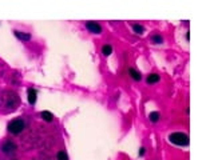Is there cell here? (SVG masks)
Here are the masks:
<instances>
[{"label":"cell","mask_w":214,"mask_h":160,"mask_svg":"<svg viewBox=\"0 0 214 160\" xmlns=\"http://www.w3.org/2000/svg\"><path fill=\"white\" fill-rule=\"evenodd\" d=\"M169 140L170 143L175 145H182V147H186L189 145V136L183 132H174L169 135Z\"/></svg>","instance_id":"6da1fadb"},{"label":"cell","mask_w":214,"mask_h":160,"mask_svg":"<svg viewBox=\"0 0 214 160\" xmlns=\"http://www.w3.org/2000/svg\"><path fill=\"white\" fill-rule=\"evenodd\" d=\"M25 128V123L23 119H13L12 121L8 123V132L13 133V135H19L23 132V130Z\"/></svg>","instance_id":"7a4b0ae2"},{"label":"cell","mask_w":214,"mask_h":160,"mask_svg":"<svg viewBox=\"0 0 214 160\" xmlns=\"http://www.w3.org/2000/svg\"><path fill=\"white\" fill-rule=\"evenodd\" d=\"M16 150H18V147H16V144L13 141H5L4 144H3L1 147V151L4 153H7V155H13V153L16 152Z\"/></svg>","instance_id":"3957f363"},{"label":"cell","mask_w":214,"mask_h":160,"mask_svg":"<svg viewBox=\"0 0 214 160\" xmlns=\"http://www.w3.org/2000/svg\"><path fill=\"white\" fill-rule=\"evenodd\" d=\"M86 28H87L90 32H92V33H101L102 32V27L98 24V23H95V21L86 23Z\"/></svg>","instance_id":"277c9868"},{"label":"cell","mask_w":214,"mask_h":160,"mask_svg":"<svg viewBox=\"0 0 214 160\" xmlns=\"http://www.w3.org/2000/svg\"><path fill=\"white\" fill-rule=\"evenodd\" d=\"M27 95H28V103H30L31 105H34L36 103V98H38V92H36V90H34V88H28Z\"/></svg>","instance_id":"5b68a950"},{"label":"cell","mask_w":214,"mask_h":160,"mask_svg":"<svg viewBox=\"0 0 214 160\" xmlns=\"http://www.w3.org/2000/svg\"><path fill=\"white\" fill-rule=\"evenodd\" d=\"M13 32H15V36L19 40H23V41H30L31 40L30 33H23V32H20V31H13Z\"/></svg>","instance_id":"8992f818"},{"label":"cell","mask_w":214,"mask_h":160,"mask_svg":"<svg viewBox=\"0 0 214 160\" xmlns=\"http://www.w3.org/2000/svg\"><path fill=\"white\" fill-rule=\"evenodd\" d=\"M128 73H130V76L133 78L134 80H136V81H139V80L142 79V75H141V72H138L136 70H134V68H130L128 70Z\"/></svg>","instance_id":"52a82bcc"},{"label":"cell","mask_w":214,"mask_h":160,"mask_svg":"<svg viewBox=\"0 0 214 160\" xmlns=\"http://www.w3.org/2000/svg\"><path fill=\"white\" fill-rule=\"evenodd\" d=\"M40 116H42V119L44 120V121H52L54 120V115L50 112V111H43V112L40 113Z\"/></svg>","instance_id":"ba28073f"},{"label":"cell","mask_w":214,"mask_h":160,"mask_svg":"<svg viewBox=\"0 0 214 160\" xmlns=\"http://www.w3.org/2000/svg\"><path fill=\"white\" fill-rule=\"evenodd\" d=\"M159 75L157 73H151V75L147 76V84H154V83H158L159 81Z\"/></svg>","instance_id":"9c48e42d"},{"label":"cell","mask_w":214,"mask_h":160,"mask_svg":"<svg viewBox=\"0 0 214 160\" xmlns=\"http://www.w3.org/2000/svg\"><path fill=\"white\" fill-rule=\"evenodd\" d=\"M102 53H103L104 56H110L111 53H113V47H111L110 44H104L103 47H102Z\"/></svg>","instance_id":"30bf717a"},{"label":"cell","mask_w":214,"mask_h":160,"mask_svg":"<svg viewBox=\"0 0 214 160\" xmlns=\"http://www.w3.org/2000/svg\"><path fill=\"white\" fill-rule=\"evenodd\" d=\"M133 30L135 33H138V35H142V33H145V27L141 24H134L133 25Z\"/></svg>","instance_id":"8fae6325"},{"label":"cell","mask_w":214,"mask_h":160,"mask_svg":"<svg viewBox=\"0 0 214 160\" xmlns=\"http://www.w3.org/2000/svg\"><path fill=\"white\" fill-rule=\"evenodd\" d=\"M159 118H161V115H159L158 112H150V115H149L150 121H153V123H157L159 120Z\"/></svg>","instance_id":"7c38bea8"},{"label":"cell","mask_w":214,"mask_h":160,"mask_svg":"<svg viewBox=\"0 0 214 160\" xmlns=\"http://www.w3.org/2000/svg\"><path fill=\"white\" fill-rule=\"evenodd\" d=\"M151 40H153V43H155V44H162V43H163V38H162L161 35H154L153 38H151Z\"/></svg>","instance_id":"4fadbf2b"},{"label":"cell","mask_w":214,"mask_h":160,"mask_svg":"<svg viewBox=\"0 0 214 160\" xmlns=\"http://www.w3.org/2000/svg\"><path fill=\"white\" fill-rule=\"evenodd\" d=\"M56 158H58V160H68V155L64 152V151H59Z\"/></svg>","instance_id":"5bb4252c"},{"label":"cell","mask_w":214,"mask_h":160,"mask_svg":"<svg viewBox=\"0 0 214 160\" xmlns=\"http://www.w3.org/2000/svg\"><path fill=\"white\" fill-rule=\"evenodd\" d=\"M145 152H146V148L142 147L141 150H139V156H143V155H145Z\"/></svg>","instance_id":"9a60e30c"}]
</instances>
